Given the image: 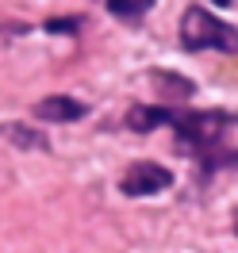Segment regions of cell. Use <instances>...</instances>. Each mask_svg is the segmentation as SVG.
Segmentation results:
<instances>
[{
    "label": "cell",
    "mask_w": 238,
    "mask_h": 253,
    "mask_svg": "<svg viewBox=\"0 0 238 253\" xmlns=\"http://www.w3.org/2000/svg\"><path fill=\"white\" fill-rule=\"evenodd\" d=\"M235 234H238V207H235Z\"/></svg>",
    "instance_id": "obj_9"
},
{
    "label": "cell",
    "mask_w": 238,
    "mask_h": 253,
    "mask_svg": "<svg viewBox=\"0 0 238 253\" xmlns=\"http://www.w3.org/2000/svg\"><path fill=\"white\" fill-rule=\"evenodd\" d=\"M85 111L89 108L73 96H43L31 108V115L43 119V123H73V119H85Z\"/></svg>",
    "instance_id": "obj_4"
},
{
    "label": "cell",
    "mask_w": 238,
    "mask_h": 253,
    "mask_svg": "<svg viewBox=\"0 0 238 253\" xmlns=\"http://www.w3.org/2000/svg\"><path fill=\"white\" fill-rule=\"evenodd\" d=\"M238 123V115L231 111H185L169 108V126L177 130V138L192 150V158L200 161L204 173H215L223 165H238V150L227 146V130Z\"/></svg>",
    "instance_id": "obj_1"
},
{
    "label": "cell",
    "mask_w": 238,
    "mask_h": 253,
    "mask_svg": "<svg viewBox=\"0 0 238 253\" xmlns=\"http://www.w3.org/2000/svg\"><path fill=\"white\" fill-rule=\"evenodd\" d=\"M181 46L196 54V50H219V54H238V31L227 19H215L207 8L192 4L181 16Z\"/></svg>",
    "instance_id": "obj_2"
},
{
    "label": "cell",
    "mask_w": 238,
    "mask_h": 253,
    "mask_svg": "<svg viewBox=\"0 0 238 253\" xmlns=\"http://www.w3.org/2000/svg\"><path fill=\"white\" fill-rule=\"evenodd\" d=\"M154 81L165 88V96H192V92H196V84H192V81L173 77V73H154Z\"/></svg>",
    "instance_id": "obj_7"
},
{
    "label": "cell",
    "mask_w": 238,
    "mask_h": 253,
    "mask_svg": "<svg viewBox=\"0 0 238 253\" xmlns=\"http://www.w3.org/2000/svg\"><path fill=\"white\" fill-rule=\"evenodd\" d=\"M215 4H231V0H215Z\"/></svg>",
    "instance_id": "obj_10"
},
{
    "label": "cell",
    "mask_w": 238,
    "mask_h": 253,
    "mask_svg": "<svg viewBox=\"0 0 238 253\" xmlns=\"http://www.w3.org/2000/svg\"><path fill=\"white\" fill-rule=\"evenodd\" d=\"M0 134L4 138H12L16 146H23V150H50V142L39 134V130H27L23 123H0Z\"/></svg>",
    "instance_id": "obj_5"
},
{
    "label": "cell",
    "mask_w": 238,
    "mask_h": 253,
    "mask_svg": "<svg viewBox=\"0 0 238 253\" xmlns=\"http://www.w3.org/2000/svg\"><path fill=\"white\" fill-rule=\"evenodd\" d=\"M173 188V173L158 165V161H135L123 180H119V192L123 196H158V192Z\"/></svg>",
    "instance_id": "obj_3"
},
{
    "label": "cell",
    "mask_w": 238,
    "mask_h": 253,
    "mask_svg": "<svg viewBox=\"0 0 238 253\" xmlns=\"http://www.w3.org/2000/svg\"><path fill=\"white\" fill-rule=\"evenodd\" d=\"M150 8H154V0H108V12H111L115 19H123V23L143 19Z\"/></svg>",
    "instance_id": "obj_6"
},
{
    "label": "cell",
    "mask_w": 238,
    "mask_h": 253,
    "mask_svg": "<svg viewBox=\"0 0 238 253\" xmlns=\"http://www.w3.org/2000/svg\"><path fill=\"white\" fill-rule=\"evenodd\" d=\"M73 27H77L73 19H50L47 23V31H73Z\"/></svg>",
    "instance_id": "obj_8"
}]
</instances>
